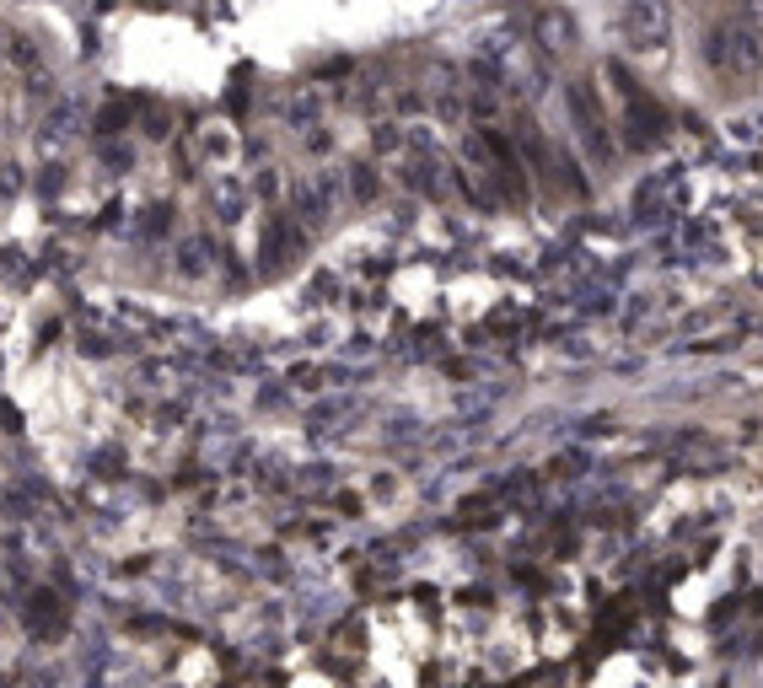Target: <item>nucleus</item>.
I'll return each mask as SVG.
<instances>
[{"label": "nucleus", "instance_id": "f03ea898", "mask_svg": "<svg viewBox=\"0 0 763 688\" xmlns=\"http://www.w3.org/2000/svg\"><path fill=\"white\" fill-rule=\"evenodd\" d=\"M619 33H624V44L639 49V55H661L672 44V11H667V0H624Z\"/></svg>", "mask_w": 763, "mask_h": 688}, {"label": "nucleus", "instance_id": "7ed1b4c3", "mask_svg": "<svg viewBox=\"0 0 763 688\" xmlns=\"http://www.w3.org/2000/svg\"><path fill=\"white\" fill-rule=\"evenodd\" d=\"M538 38H543L549 49H565V44H571V16H565V11H543V16H538Z\"/></svg>", "mask_w": 763, "mask_h": 688}, {"label": "nucleus", "instance_id": "f257e3e1", "mask_svg": "<svg viewBox=\"0 0 763 688\" xmlns=\"http://www.w3.org/2000/svg\"><path fill=\"white\" fill-rule=\"evenodd\" d=\"M704 60L715 75H726V81H753L763 70V33L759 27H748L742 16H731V22H720V27H709V38H704Z\"/></svg>", "mask_w": 763, "mask_h": 688}]
</instances>
